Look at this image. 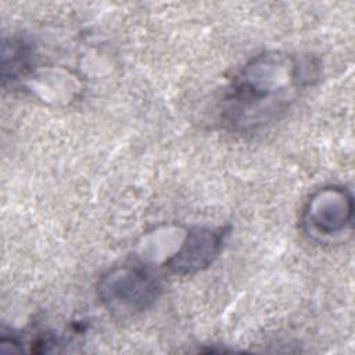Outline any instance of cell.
<instances>
[{"mask_svg": "<svg viewBox=\"0 0 355 355\" xmlns=\"http://www.w3.org/2000/svg\"><path fill=\"white\" fill-rule=\"evenodd\" d=\"M158 277L144 266L122 265L110 269L98 282V298L114 313L126 316L148 309L159 297Z\"/></svg>", "mask_w": 355, "mask_h": 355, "instance_id": "7a4b0ae2", "label": "cell"}, {"mask_svg": "<svg viewBox=\"0 0 355 355\" xmlns=\"http://www.w3.org/2000/svg\"><path fill=\"white\" fill-rule=\"evenodd\" d=\"M352 198L338 187H327L318 191L308 202L304 223L312 233L331 236L343 232L351 222Z\"/></svg>", "mask_w": 355, "mask_h": 355, "instance_id": "3957f363", "label": "cell"}, {"mask_svg": "<svg viewBox=\"0 0 355 355\" xmlns=\"http://www.w3.org/2000/svg\"><path fill=\"white\" fill-rule=\"evenodd\" d=\"M225 236L223 229H191L178 252L166 261L168 269L176 275L186 276L208 268L219 255Z\"/></svg>", "mask_w": 355, "mask_h": 355, "instance_id": "277c9868", "label": "cell"}, {"mask_svg": "<svg viewBox=\"0 0 355 355\" xmlns=\"http://www.w3.org/2000/svg\"><path fill=\"white\" fill-rule=\"evenodd\" d=\"M305 78L298 64L290 57L280 54H262L254 58L236 78L232 89L230 101L233 103L232 123L252 125L254 112L258 122L261 114L279 108L284 101L287 87H294Z\"/></svg>", "mask_w": 355, "mask_h": 355, "instance_id": "6da1fadb", "label": "cell"}]
</instances>
